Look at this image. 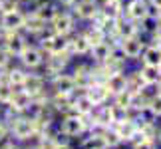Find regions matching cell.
<instances>
[{
  "instance_id": "obj_26",
  "label": "cell",
  "mask_w": 161,
  "mask_h": 149,
  "mask_svg": "<svg viewBox=\"0 0 161 149\" xmlns=\"http://www.w3.org/2000/svg\"><path fill=\"white\" fill-rule=\"evenodd\" d=\"M82 34H84V38L90 42V46H96V44H100V42L106 40V32H103L100 26H94V24H90L86 30H82Z\"/></svg>"
},
{
  "instance_id": "obj_43",
  "label": "cell",
  "mask_w": 161,
  "mask_h": 149,
  "mask_svg": "<svg viewBox=\"0 0 161 149\" xmlns=\"http://www.w3.org/2000/svg\"><path fill=\"white\" fill-rule=\"evenodd\" d=\"M103 2H121V0H103Z\"/></svg>"
},
{
  "instance_id": "obj_3",
  "label": "cell",
  "mask_w": 161,
  "mask_h": 149,
  "mask_svg": "<svg viewBox=\"0 0 161 149\" xmlns=\"http://www.w3.org/2000/svg\"><path fill=\"white\" fill-rule=\"evenodd\" d=\"M0 40H2L4 50L12 56V58H18V56L24 52V48L28 46L26 36L22 34V30L20 32H2V38Z\"/></svg>"
},
{
  "instance_id": "obj_5",
  "label": "cell",
  "mask_w": 161,
  "mask_h": 149,
  "mask_svg": "<svg viewBox=\"0 0 161 149\" xmlns=\"http://www.w3.org/2000/svg\"><path fill=\"white\" fill-rule=\"evenodd\" d=\"M123 16H127L129 20L137 24H143L145 20H149V2L147 0H129L123 10Z\"/></svg>"
},
{
  "instance_id": "obj_11",
  "label": "cell",
  "mask_w": 161,
  "mask_h": 149,
  "mask_svg": "<svg viewBox=\"0 0 161 149\" xmlns=\"http://www.w3.org/2000/svg\"><path fill=\"white\" fill-rule=\"evenodd\" d=\"M20 90H24L30 97L42 96V94H46V80H44V76H40V74H26Z\"/></svg>"
},
{
  "instance_id": "obj_40",
  "label": "cell",
  "mask_w": 161,
  "mask_h": 149,
  "mask_svg": "<svg viewBox=\"0 0 161 149\" xmlns=\"http://www.w3.org/2000/svg\"><path fill=\"white\" fill-rule=\"evenodd\" d=\"M6 70H8L6 66H0V82H4V78H6Z\"/></svg>"
},
{
  "instance_id": "obj_8",
  "label": "cell",
  "mask_w": 161,
  "mask_h": 149,
  "mask_svg": "<svg viewBox=\"0 0 161 149\" xmlns=\"http://www.w3.org/2000/svg\"><path fill=\"white\" fill-rule=\"evenodd\" d=\"M44 52L38 48V46H26L24 48V52L18 56V60H20V64L24 68H28V70H36V68H40L42 64H44Z\"/></svg>"
},
{
  "instance_id": "obj_13",
  "label": "cell",
  "mask_w": 161,
  "mask_h": 149,
  "mask_svg": "<svg viewBox=\"0 0 161 149\" xmlns=\"http://www.w3.org/2000/svg\"><path fill=\"white\" fill-rule=\"evenodd\" d=\"M84 94H86V97H88L94 105H103V103L109 99L108 88H106L103 84H100V82H92L88 88L84 90Z\"/></svg>"
},
{
  "instance_id": "obj_37",
  "label": "cell",
  "mask_w": 161,
  "mask_h": 149,
  "mask_svg": "<svg viewBox=\"0 0 161 149\" xmlns=\"http://www.w3.org/2000/svg\"><path fill=\"white\" fill-rule=\"evenodd\" d=\"M153 36H155V42H161V24H155V30H153Z\"/></svg>"
},
{
  "instance_id": "obj_27",
  "label": "cell",
  "mask_w": 161,
  "mask_h": 149,
  "mask_svg": "<svg viewBox=\"0 0 161 149\" xmlns=\"http://www.w3.org/2000/svg\"><path fill=\"white\" fill-rule=\"evenodd\" d=\"M100 10L108 18H114V20H119V18L123 16V6H121V2H103L100 6Z\"/></svg>"
},
{
  "instance_id": "obj_21",
  "label": "cell",
  "mask_w": 161,
  "mask_h": 149,
  "mask_svg": "<svg viewBox=\"0 0 161 149\" xmlns=\"http://www.w3.org/2000/svg\"><path fill=\"white\" fill-rule=\"evenodd\" d=\"M125 72H121V74H109V76L106 78V82H103V86L108 88L109 91V96H115V94H119V91L125 90Z\"/></svg>"
},
{
  "instance_id": "obj_33",
  "label": "cell",
  "mask_w": 161,
  "mask_h": 149,
  "mask_svg": "<svg viewBox=\"0 0 161 149\" xmlns=\"http://www.w3.org/2000/svg\"><path fill=\"white\" fill-rule=\"evenodd\" d=\"M131 149H157V147H155V141H151V139H143V141H139V143L131 145Z\"/></svg>"
},
{
  "instance_id": "obj_28",
  "label": "cell",
  "mask_w": 161,
  "mask_h": 149,
  "mask_svg": "<svg viewBox=\"0 0 161 149\" xmlns=\"http://www.w3.org/2000/svg\"><path fill=\"white\" fill-rule=\"evenodd\" d=\"M82 149H108V143L103 135H88L82 141Z\"/></svg>"
},
{
  "instance_id": "obj_6",
  "label": "cell",
  "mask_w": 161,
  "mask_h": 149,
  "mask_svg": "<svg viewBox=\"0 0 161 149\" xmlns=\"http://www.w3.org/2000/svg\"><path fill=\"white\" fill-rule=\"evenodd\" d=\"M50 30L54 34H62V36H70L74 32V26H76V18H74L72 12H58L54 16V20L48 24Z\"/></svg>"
},
{
  "instance_id": "obj_10",
  "label": "cell",
  "mask_w": 161,
  "mask_h": 149,
  "mask_svg": "<svg viewBox=\"0 0 161 149\" xmlns=\"http://www.w3.org/2000/svg\"><path fill=\"white\" fill-rule=\"evenodd\" d=\"M50 84H52V90H54V91H58V94H66V96H74V94H76V90H78L74 76H70V74H64V72L52 76Z\"/></svg>"
},
{
  "instance_id": "obj_34",
  "label": "cell",
  "mask_w": 161,
  "mask_h": 149,
  "mask_svg": "<svg viewBox=\"0 0 161 149\" xmlns=\"http://www.w3.org/2000/svg\"><path fill=\"white\" fill-rule=\"evenodd\" d=\"M6 135H8V127H6L4 121H0V143L6 139Z\"/></svg>"
},
{
  "instance_id": "obj_7",
  "label": "cell",
  "mask_w": 161,
  "mask_h": 149,
  "mask_svg": "<svg viewBox=\"0 0 161 149\" xmlns=\"http://www.w3.org/2000/svg\"><path fill=\"white\" fill-rule=\"evenodd\" d=\"M24 20H26V14L20 12V8L12 12H2L0 14V30L2 32H20Z\"/></svg>"
},
{
  "instance_id": "obj_25",
  "label": "cell",
  "mask_w": 161,
  "mask_h": 149,
  "mask_svg": "<svg viewBox=\"0 0 161 149\" xmlns=\"http://www.w3.org/2000/svg\"><path fill=\"white\" fill-rule=\"evenodd\" d=\"M137 72L145 86H155L161 80V68H157V66H141Z\"/></svg>"
},
{
  "instance_id": "obj_4",
  "label": "cell",
  "mask_w": 161,
  "mask_h": 149,
  "mask_svg": "<svg viewBox=\"0 0 161 149\" xmlns=\"http://www.w3.org/2000/svg\"><path fill=\"white\" fill-rule=\"evenodd\" d=\"M145 48V42L141 36H131V38H123L119 40V44H117V50H119V54L123 58L127 60H137L141 52H143Z\"/></svg>"
},
{
  "instance_id": "obj_20",
  "label": "cell",
  "mask_w": 161,
  "mask_h": 149,
  "mask_svg": "<svg viewBox=\"0 0 161 149\" xmlns=\"http://www.w3.org/2000/svg\"><path fill=\"white\" fill-rule=\"evenodd\" d=\"M139 58H141V62H143V66H157V68H161V48L157 44L145 46Z\"/></svg>"
},
{
  "instance_id": "obj_42",
  "label": "cell",
  "mask_w": 161,
  "mask_h": 149,
  "mask_svg": "<svg viewBox=\"0 0 161 149\" xmlns=\"http://www.w3.org/2000/svg\"><path fill=\"white\" fill-rule=\"evenodd\" d=\"M54 149H72V147H70V145H56Z\"/></svg>"
},
{
  "instance_id": "obj_2",
  "label": "cell",
  "mask_w": 161,
  "mask_h": 149,
  "mask_svg": "<svg viewBox=\"0 0 161 149\" xmlns=\"http://www.w3.org/2000/svg\"><path fill=\"white\" fill-rule=\"evenodd\" d=\"M10 133L14 135L16 141H28L34 133H38L36 131V121L32 117H28L26 113L18 115L16 119L10 123Z\"/></svg>"
},
{
  "instance_id": "obj_39",
  "label": "cell",
  "mask_w": 161,
  "mask_h": 149,
  "mask_svg": "<svg viewBox=\"0 0 161 149\" xmlns=\"http://www.w3.org/2000/svg\"><path fill=\"white\" fill-rule=\"evenodd\" d=\"M60 6H66V8H72V4L76 2V0H56Z\"/></svg>"
},
{
  "instance_id": "obj_22",
  "label": "cell",
  "mask_w": 161,
  "mask_h": 149,
  "mask_svg": "<svg viewBox=\"0 0 161 149\" xmlns=\"http://www.w3.org/2000/svg\"><path fill=\"white\" fill-rule=\"evenodd\" d=\"M46 28H48V24L42 22L38 16H34L32 12L26 14V20H24V26H22L24 32H28V34H32V36H40Z\"/></svg>"
},
{
  "instance_id": "obj_24",
  "label": "cell",
  "mask_w": 161,
  "mask_h": 149,
  "mask_svg": "<svg viewBox=\"0 0 161 149\" xmlns=\"http://www.w3.org/2000/svg\"><path fill=\"white\" fill-rule=\"evenodd\" d=\"M24 78H26V72H24L22 68L8 66V70H6V78H4V82L8 84L12 90H20V88H22V82H24Z\"/></svg>"
},
{
  "instance_id": "obj_12",
  "label": "cell",
  "mask_w": 161,
  "mask_h": 149,
  "mask_svg": "<svg viewBox=\"0 0 161 149\" xmlns=\"http://www.w3.org/2000/svg\"><path fill=\"white\" fill-rule=\"evenodd\" d=\"M70 64V56L68 54H48L44 58V66L46 72L50 76H56V74H62L66 70V66Z\"/></svg>"
},
{
  "instance_id": "obj_16",
  "label": "cell",
  "mask_w": 161,
  "mask_h": 149,
  "mask_svg": "<svg viewBox=\"0 0 161 149\" xmlns=\"http://www.w3.org/2000/svg\"><path fill=\"white\" fill-rule=\"evenodd\" d=\"M30 102H32V97H30L24 90H14V94H12L10 102L6 103V108H10L12 111H16V113H26Z\"/></svg>"
},
{
  "instance_id": "obj_29",
  "label": "cell",
  "mask_w": 161,
  "mask_h": 149,
  "mask_svg": "<svg viewBox=\"0 0 161 149\" xmlns=\"http://www.w3.org/2000/svg\"><path fill=\"white\" fill-rule=\"evenodd\" d=\"M111 97H114V105H117V108H123V109L131 108V102H133V94H131V91L123 90V91H119V94H115Z\"/></svg>"
},
{
  "instance_id": "obj_41",
  "label": "cell",
  "mask_w": 161,
  "mask_h": 149,
  "mask_svg": "<svg viewBox=\"0 0 161 149\" xmlns=\"http://www.w3.org/2000/svg\"><path fill=\"white\" fill-rule=\"evenodd\" d=\"M155 88H157V94H159V96H161V80H159V82H157V84H155Z\"/></svg>"
},
{
  "instance_id": "obj_35",
  "label": "cell",
  "mask_w": 161,
  "mask_h": 149,
  "mask_svg": "<svg viewBox=\"0 0 161 149\" xmlns=\"http://www.w3.org/2000/svg\"><path fill=\"white\" fill-rule=\"evenodd\" d=\"M0 149H18L16 147V143H12V141H2V143H0Z\"/></svg>"
},
{
  "instance_id": "obj_23",
  "label": "cell",
  "mask_w": 161,
  "mask_h": 149,
  "mask_svg": "<svg viewBox=\"0 0 161 149\" xmlns=\"http://www.w3.org/2000/svg\"><path fill=\"white\" fill-rule=\"evenodd\" d=\"M102 66H103V70L108 72V76H109V74H121V72H125V58L119 56L117 50H115V52L111 54Z\"/></svg>"
},
{
  "instance_id": "obj_36",
  "label": "cell",
  "mask_w": 161,
  "mask_h": 149,
  "mask_svg": "<svg viewBox=\"0 0 161 149\" xmlns=\"http://www.w3.org/2000/svg\"><path fill=\"white\" fill-rule=\"evenodd\" d=\"M18 2L24 4V6H28V8H34V6L40 2V0H18Z\"/></svg>"
},
{
  "instance_id": "obj_1",
  "label": "cell",
  "mask_w": 161,
  "mask_h": 149,
  "mask_svg": "<svg viewBox=\"0 0 161 149\" xmlns=\"http://www.w3.org/2000/svg\"><path fill=\"white\" fill-rule=\"evenodd\" d=\"M86 129H88L86 117L78 115V113H66L64 117H62V121H60L58 131H62L66 137L74 139V137H80L82 133H86Z\"/></svg>"
},
{
  "instance_id": "obj_17",
  "label": "cell",
  "mask_w": 161,
  "mask_h": 149,
  "mask_svg": "<svg viewBox=\"0 0 161 149\" xmlns=\"http://www.w3.org/2000/svg\"><path fill=\"white\" fill-rule=\"evenodd\" d=\"M111 129L115 131V135L119 137L121 143H127L129 139H131V135L137 131V123L133 119H125V121H119V123H114Z\"/></svg>"
},
{
  "instance_id": "obj_9",
  "label": "cell",
  "mask_w": 161,
  "mask_h": 149,
  "mask_svg": "<svg viewBox=\"0 0 161 149\" xmlns=\"http://www.w3.org/2000/svg\"><path fill=\"white\" fill-rule=\"evenodd\" d=\"M97 10H100V4H97V0H76V2L72 4V14L74 18H80V20H92Z\"/></svg>"
},
{
  "instance_id": "obj_18",
  "label": "cell",
  "mask_w": 161,
  "mask_h": 149,
  "mask_svg": "<svg viewBox=\"0 0 161 149\" xmlns=\"http://www.w3.org/2000/svg\"><path fill=\"white\" fill-rule=\"evenodd\" d=\"M96 105L90 102L88 97H86V94H80V96H72V111L82 117H88L92 111H94Z\"/></svg>"
},
{
  "instance_id": "obj_19",
  "label": "cell",
  "mask_w": 161,
  "mask_h": 149,
  "mask_svg": "<svg viewBox=\"0 0 161 149\" xmlns=\"http://www.w3.org/2000/svg\"><path fill=\"white\" fill-rule=\"evenodd\" d=\"M48 102H50V105L54 108L56 113L66 115L68 111L72 109V96H66V94H58V91H54V96L48 97Z\"/></svg>"
},
{
  "instance_id": "obj_38",
  "label": "cell",
  "mask_w": 161,
  "mask_h": 149,
  "mask_svg": "<svg viewBox=\"0 0 161 149\" xmlns=\"http://www.w3.org/2000/svg\"><path fill=\"white\" fill-rule=\"evenodd\" d=\"M147 2H149L151 8H155V10H159V12H161V0H147Z\"/></svg>"
},
{
  "instance_id": "obj_32",
  "label": "cell",
  "mask_w": 161,
  "mask_h": 149,
  "mask_svg": "<svg viewBox=\"0 0 161 149\" xmlns=\"http://www.w3.org/2000/svg\"><path fill=\"white\" fill-rule=\"evenodd\" d=\"M147 105H149V108L153 109V113H155L157 117H161V96H159V94L153 96L149 102H147Z\"/></svg>"
},
{
  "instance_id": "obj_14",
  "label": "cell",
  "mask_w": 161,
  "mask_h": 149,
  "mask_svg": "<svg viewBox=\"0 0 161 149\" xmlns=\"http://www.w3.org/2000/svg\"><path fill=\"white\" fill-rule=\"evenodd\" d=\"M58 12H60V6L54 4V2H50V0H40V2L32 8V14L38 16L40 20L46 22V24H50Z\"/></svg>"
},
{
  "instance_id": "obj_44",
  "label": "cell",
  "mask_w": 161,
  "mask_h": 149,
  "mask_svg": "<svg viewBox=\"0 0 161 149\" xmlns=\"http://www.w3.org/2000/svg\"><path fill=\"white\" fill-rule=\"evenodd\" d=\"M0 38H2V30H0Z\"/></svg>"
},
{
  "instance_id": "obj_30",
  "label": "cell",
  "mask_w": 161,
  "mask_h": 149,
  "mask_svg": "<svg viewBox=\"0 0 161 149\" xmlns=\"http://www.w3.org/2000/svg\"><path fill=\"white\" fill-rule=\"evenodd\" d=\"M103 139H106V143H108V149H115V147H119V145H121L119 137L115 135V131H114L111 127L106 129V133H103Z\"/></svg>"
},
{
  "instance_id": "obj_31",
  "label": "cell",
  "mask_w": 161,
  "mask_h": 149,
  "mask_svg": "<svg viewBox=\"0 0 161 149\" xmlns=\"http://www.w3.org/2000/svg\"><path fill=\"white\" fill-rule=\"evenodd\" d=\"M12 94H14V90H12L6 82H0V105H6V103H8L10 97H12Z\"/></svg>"
},
{
  "instance_id": "obj_15",
  "label": "cell",
  "mask_w": 161,
  "mask_h": 149,
  "mask_svg": "<svg viewBox=\"0 0 161 149\" xmlns=\"http://www.w3.org/2000/svg\"><path fill=\"white\" fill-rule=\"evenodd\" d=\"M115 50H117V46L114 44V42L103 40V42H100V44L90 48V56H92V60H94V64H103Z\"/></svg>"
}]
</instances>
